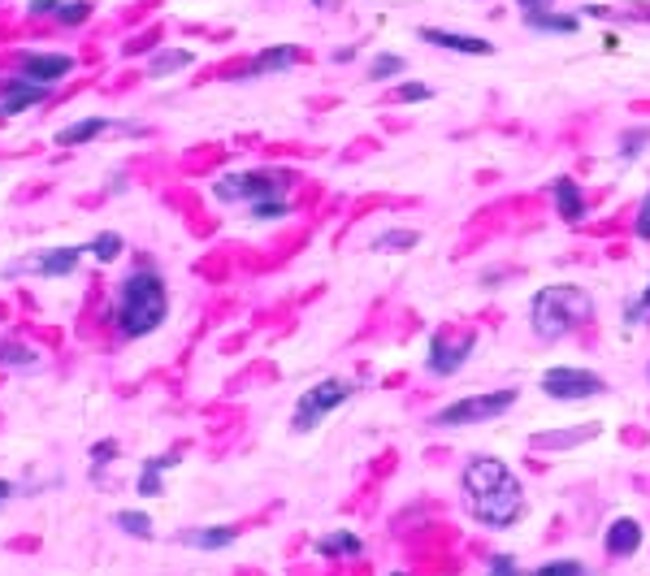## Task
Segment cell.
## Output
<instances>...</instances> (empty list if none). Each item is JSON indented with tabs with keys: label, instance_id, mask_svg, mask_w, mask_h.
Wrapping results in <instances>:
<instances>
[{
	"label": "cell",
	"instance_id": "6da1fadb",
	"mask_svg": "<svg viewBox=\"0 0 650 576\" xmlns=\"http://www.w3.org/2000/svg\"><path fill=\"white\" fill-rule=\"evenodd\" d=\"M464 499H468V512H473L481 525L490 529H507L525 516V490L520 481L512 477V468L494 455H473L464 464Z\"/></svg>",
	"mask_w": 650,
	"mask_h": 576
},
{
	"label": "cell",
	"instance_id": "7a4b0ae2",
	"mask_svg": "<svg viewBox=\"0 0 650 576\" xmlns=\"http://www.w3.org/2000/svg\"><path fill=\"white\" fill-rule=\"evenodd\" d=\"M165 308H169V295H165V282L156 278V269H135L122 282V291H117V312H113L117 330L126 338L152 334L165 321Z\"/></svg>",
	"mask_w": 650,
	"mask_h": 576
},
{
	"label": "cell",
	"instance_id": "3957f363",
	"mask_svg": "<svg viewBox=\"0 0 650 576\" xmlns=\"http://www.w3.org/2000/svg\"><path fill=\"white\" fill-rule=\"evenodd\" d=\"M590 317H594V299L585 295L581 286H546V291H538L529 304L533 334L546 338V343H559V338L572 334Z\"/></svg>",
	"mask_w": 650,
	"mask_h": 576
},
{
	"label": "cell",
	"instance_id": "277c9868",
	"mask_svg": "<svg viewBox=\"0 0 650 576\" xmlns=\"http://www.w3.org/2000/svg\"><path fill=\"white\" fill-rule=\"evenodd\" d=\"M356 395V386L351 382H338V377H325V382H317L308 390L304 399L295 403V416H291V425L299 429V434H308V429H317L325 416H330L334 408H343V403Z\"/></svg>",
	"mask_w": 650,
	"mask_h": 576
},
{
	"label": "cell",
	"instance_id": "5b68a950",
	"mask_svg": "<svg viewBox=\"0 0 650 576\" xmlns=\"http://www.w3.org/2000/svg\"><path fill=\"white\" fill-rule=\"evenodd\" d=\"M512 403H516V390H490V395H473V399H460V403H451V408H442L434 416V425L438 429H455V425L494 421V416H503Z\"/></svg>",
	"mask_w": 650,
	"mask_h": 576
},
{
	"label": "cell",
	"instance_id": "8992f818",
	"mask_svg": "<svg viewBox=\"0 0 650 576\" xmlns=\"http://www.w3.org/2000/svg\"><path fill=\"white\" fill-rule=\"evenodd\" d=\"M282 174H226L217 178V200H252V208L260 204H282L286 200V187H282Z\"/></svg>",
	"mask_w": 650,
	"mask_h": 576
},
{
	"label": "cell",
	"instance_id": "52a82bcc",
	"mask_svg": "<svg viewBox=\"0 0 650 576\" xmlns=\"http://www.w3.org/2000/svg\"><path fill=\"white\" fill-rule=\"evenodd\" d=\"M542 390L559 403H577V399H594L603 395V377L590 373V369H568V364H555V369L542 373Z\"/></svg>",
	"mask_w": 650,
	"mask_h": 576
},
{
	"label": "cell",
	"instance_id": "ba28073f",
	"mask_svg": "<svg viewBox=\"0 0 650 576\" xmlns=\"http://www.w3.org/2000/svg\"><path fill=\"white\" fill-rule=\"evenodd\" d=\"M473 347H477V338L473 334H464V338H447V334H434L429 338V373H438V377H451V373H460L464 369V360L473 356Z\"/></svg>",
	"mask_w": 650,
	"mask_h": 576
},
{
	"label": "cell",
	"instance_id": "9c48e42d",
	"mask_svg": "<svg viewBox=\"0 0 650 576\" xmlns=\"http://www.w3.org/2000/svg\"><path fill=\"white\" fill-rule=\"evenodd\" d=\"M425 44L434 48H451V52H464V57H490L494 44L490 39H477V35H460V31H438V26H425L421 31Z\"/></svg>",
	"mask_w": 650,
	"mask_h": 576
},
{
	"label": "cell",
	"instance_id": "30bf717a",
	"mask_svg": "<svg viewBox=\"0 0 650 576\" xmlns=\"http://www.w3.org/2000/svg\"><path fill=\"white\" fill-rule=\"evenodd\" d=\"M182 546H191V551H226V546L239 542V529L234 525H204V529H182L178 533Z\"/></svg>",
	"mask_w": 650,
	"mask_h": 576
},
{
	"label": "cell",
	"instance_id": "8fae6325",
	"mask_svg": "<svg viewBox=\"0 0 650 576\" xmlns=\"http://www.w3.org/2000/svg\"><path fill=\"white\" fill-rule=\"evenodd\" d=\"M607 551L616 555V559L637 555V551H642V525H637L633 516L611 520V525H607Z\"/></svg>",
	"mask_w": 650,
	"mask_h": 576
},
{
	"label": "cell",
	"instance_id": "7c38bea8",
	"mask_svg": "<svg viewBox=\"0 0 650 576\" xmlns=\"http://www.w3.org/2000/svg\"><path fill=\"white\" fill-rule=\"evenodd\" d=\"M78 256H83V247H52V252H39L26 269L39 273V278H65V273H74Z\"/></svg>",
	"mask_w": 650,
	"mask_h": 576
},
{
	"label": "cell",
	"instance_id": "4fadbf2b",
	"mask_svg": "<svg viewBox=\"0 0 650 576\" xmlns=\"http://www.w3.org/2000/svg\"><path fill=\"white\" fill-rule=\"evenodd\" d=\"M551 195H555V208L564 221H581L585 217V200H581V187L572 178H555L551 182Z\"/></svg>",
	"mask_w": 650,
	"mask_h": 576
},
{
	"label": "cell",
	"instance_id": "5bb4252c",
	"mask_svg": "<svg viewBox=\"0 0 650 576\" xmlns=\"http://www.w3.org/2000/svg\"><path fill=\"white\" fill-rule=\"evenodd\" d=\"M169 468H178V451L152 455V460L143 464V473H139V494L143 499H156V494H161V477L169 473Z\"/></svg>",
	"mask_w": 650,
	"mask_h": 576
},
{
	"label": "cell",
	"instance_id": "9a60e30c",
	"mask_svg": "<svg viewBox=\"0 0 650 576\" xmlns=\"http://www.w3.org/2000/svg\"><path fill=\"white\" fill-rule=\"evenodd\" d=\"M48 96L44 83H9L5 87V100H0V113H22L26 104H39Z\"/></svg>",
	"mask_w": 650,
	"mask_h": 576
},
{
	"label": "cell",
	"instance_id": "2e32d148",
	"mask_svg": "<svg viewBox=\"0 0 650 576\" xmlns=\"http://www.w3.org/2000/svg\"><path fill=\"white\" fill-rule=\"evenodd\" d=\"M317 551L325 555V559H347V555H360L364 551V542L356 538V533H325V538L317 542Z\"/></svg>",
	"mask_w": 650,
	"mask_h": 576
},
{
	"label": "cell",
	"instance_id": "e0dca14e",
	"mask_svg": "<svg viewBox=\"0 0 650 576\" xmlns=\"http://www.w3.org/2000/svg\"><path fill=\"white\" fill-rule=\"evenodd\" d=\"M22 70L31 83H48V78H61L65 70H70V57H26Z\"/></svg>",
	"mask_w": 650,
	"mask_h": 576
},
{
	"label": "cell",
	"instance_id": "ac0fdd59",
	"mask_svg": "<svg viewBox=\"0 0 650 576\" xmlns=\"http://www.w3.org/2000/svg\"><path fill=\"white\" fill-rule=\"evenodd\" d=\"M35 13H48V18H61V22L78 26L91 13V5H83V0H39Z\"/></svg>",
	"mask_w": 650,
	"mask_h": 576
},
{
	"label": "cell",
	"instance_id": "d6986e66",
	"mask_svg": "<svg viewBox=\"0 0 650 576\" xmlns=\"http://www.w3.org/2000/svg\"><path fill=\"white\" fill-rule=\"evenodd\" d=\"M299 61V48L295 44H278L269 52H260V57L252 61V74H265V70H286V65Z\"/></svg>",
	"mask_w": 650,
	"mask_h": 576
},
{
	"label": "cell",
	"instance_id": "ffe728a7",
	"mask_svg": "<svg viewBox=\"0 0 650 576\" xmlns=\"http://www.w3.org/2000/svg\"><path fill=\"white\" fill-rule=\"evenodd\" d=\"M113 525L122 529V533H130V538H139V542H148V538H152V529H156L148 512H130V507H122V512L113 516Z\"/></svg>",
	"mask_w": 650,
	"mask_h": 576
},
{
	"label": "cell",
	"instance_id": "44dd1931",
	"mask_svg": "<svg viewBox=\"0 0 650 576\" xmlns=\"http://www.w3.org/2000/svg\"><path fill=\"white\" fill-rule=\"evenodd\" d=\"M529 26L533 31H551V35H572L581 26V18L577 13H564V18H559V13H533Z\"/></svg>",
	"mask_w": 650,
	"mask_h": 576
},
{
	"label": "cell",
	"instance_id": "7402d4cb",
	"mask_svg": "<svg viewBox=\"0 0 650 576\" xmlns=\"http://www.w3.org/2000/svg\"><path fill=\"white\" fill-rule=\"evenodd\" d=\"M421 243V234L416 230H386L373 239V252H412V247Z\"/></svg>",
	"mask_w": 650,
	"mask_h": 576
},
{
	"label": "cell",
	"instance_id": "603a6c76",
	"mask_svg": "<svg viewBox=\"0 0 650 576\" xmlns=\"http://www.w3.org/2000/svg\"><path fill=\"white\" fill-rule=\"evenodd\" d=\"M100 130H109V122H104V117H87V122L65 126L61 135H57V143H65V148H74V143H83V139H91V135H100Z\"/></svg>",
	"mask_w": 650,
	"mask_h": 576
},
{
	"label": "cell",
	"instance_id": "cb8c5ba5",
	"mask_svg": "<svg viewBox=\"0 0 650 576\" xmlns=\"http://www.w3.org/2000/svg\"><path fill=\"white\" fill-rule=\"evenodd\" d=\"M0 364L5 369H26V364H35V351L22 343H0Z\"/></svg>",
	"mask_w": 650,
	"mask_h": 576
},
{
	"label": "cell",
	"instance_id": "d4e9b609",
	"mask_svg": "<svg viewBox=\"0 0 650 576\" xmlns=\"http://www.w3.org/2000/svg\"><path fill=\"white\" fill-rule=\"evenodd\" d=\"M182 65H191V52H156V57L148 61L152 74H174L182 70Z\"/></svg>",
	"mask_w": 650,
	"mask_h": 576
},
{
	"label": "cell",
	"instance_id": "484cf974",
	"mask_svg": "<svg viewBox=\"0 0 650 576\" xmlns=\"http://www.w3.org/2000/svg\"><path fill=\"white\" fill-rule=\"evenodd\" d=\"M369 74H373V83H382V78H395V74H403V57H395V52H382V57H373Z\"/></svg>",
	"mask_w": 650,
	"mask_h": 576
},
{
	"label": "cell",
	"instance_id": "4316f807",
	"mask_svg": "<svg viewBox=\"0 0 650 576\" xmlns=\"http://www.w3.org/2000/svg\"><path fill=\"white\" fill-rule=\"evenodd\" d=\"M87 252L96 260H117V256H122V239H117V234H96Z\"/></svg>",
	"mask_w": 650,
	"mask_h": 576
},
{
	"label": "cell",
	"instance_id": "83f0119b",
	"mask_svg": "<svg viewBox=\"0 0 650 576\" xmlns=\"http://www.w3.org/2000/svg\"><path fill=\"white\" fill-rule=\"evenodd\" d=\"M533 576H585V564L581 559H551V564H542Z\"/></svg>",
	"mask_w": 650,
	"mask_h": 576
},
{
	"label": "cell",
	"instance_id": "f1b7e54d",
	"mask_svg": "<svg viewBox=\"0 0 650 576\" xmlns=\"http://www.w3.org/2000/svg\"><path fill=\"white\" fill-rule=\"evenodd\" d=\"M646 143H650V130H629V135H624V143H620V156H624V161H637Z\"/></svg>",
	"mask_w": 650,
	"mask_h": 576
},
{
	"label": "cell",
	"instance_id": "f546056e",
	"mask_svg": "<svg viewBox=\"0 0 650 576\" xmlns=\"http://www.w3.org/2000/svg\"><path fill=\"white\" fill-rule=\"evenodd\" d=\"M113 455H117V442H96V447H91V473H96V468H109Z\"/></svg>",
	"mask_w": 650,
	"mask_h": 576
},
{
	"label": "cell",
	"instance_id": "4dcf8cb0",
	"mask_svg": "<svg viewBox=\"0 0 650 576\" xmlns=\"http://www.w3.org/2000/svg\"><path fill=\"white\" fill-rule=\"evenodd\" d=\"M646 317H650V286L642 291V299H637V304H629V312H624V321H629V325H642Z\"/></svg>",
	"mask_w": 650,
	"mask_h": 576
},
{
	"label": "cell",
	"instance_id": "1f68e13d",
	"mask_svg": "<svg viewBox=\"0 0 650 576\" xmlns=\"http://www.w3.org/2000/svg\"><path fill=\"white\" fill-rule=\"evenodd\" d=\"M434 96V87H425V83H403L395 87V100H429Z\"/></svg>",
	"mask_w": 650,
	"mask_h": 576
},
{
	"label": "cell",
	"instance_id": "d6a6232c",
	"mask_svg": "<svg viewBox=\"0 0 650 576\" xmlns=\"http://www.w3.org/2000/svg\"><path fill=\"white\" fill-rule=\"evenodd\" d=\"M486 576H525V572L516 568V559H507V555H494V559H490V572H486Z\"/></svg>",
	"mask_w": 650,
	"mask_h": 576
},
{
	"label": "cell",
	"instance_id": "836d02e7",
	"mask_svg": "<svg viewBox=\"0 0 650 576\" xmlns=\"http://www.w3.org/2000/svg\"><path fill=\"white\" fill-rule=\"evenodd\" d=\"M637 239H650V195H646V200H642V208H637Z\"/></svg>",
	"mask_w": 650,
	"mask_h": 576
},
{
	"label": "cell",
	"instance_id": "e575fe53",
	"mask_svg": "<svg viewBox=\"0 0 650 576\" xmlns=\"http://www.w3.org/2000/svg\"><path fill=\"white\" fill-rule=\"evenodd\" d=\"M516 5H520V9H525V13H529V18H533V13H546V5H551V0H516Z\"/></svg>",
	"mask_w": 650,
	"mask_h": 576
},
{
	"label": "cell",
	"instance_id": "d590c367",
	"mask_svg": "<svg viewBox=\"0 0 650 576\" xmlns=\"http://www.w3.org/2000/svg\"><path fill=\"white\" fill-rule=\"evenodd\" d=\"M13 494H18V486H13V481H0V507H5Z\"/></svg>",
	"mask_w": 650,
	"mask_h": 576
},
{
	"label": "cell",
	"instance_id": "8d00e7d4",
	"mask_svg": "<svg viewBox=\"0 0 650 576\" xmlns=\"http://www.w3.org/2000/svg\"><path fill=\"white\" fill-rule=\"evenodd\" d=\"M317 5H338V0H317Z\"/></svg>",
	"mask_w": 650,
	"mask_h": 576
},
{
	"label": "cell",
	"instance_id": "74e56055",
	"mask_svg": "<svg viewBox=\"0 0 650 576\" xmlns=\"http://www.w3.org/2000/svg\"><path fill=\"white\" fill-rule=\"evenodd\" d=\"M390 576H403V572H390Z\"/></svg>",
	"mask_w": 650,
	"mask_h": 576
}]
</instances>
